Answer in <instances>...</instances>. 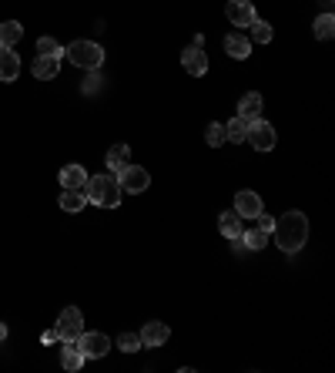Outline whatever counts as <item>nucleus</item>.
I'll return each mask as SVG.
<instances>
[{
	"instance_id": "nucleus-25",
	"label": "nucleus",
	"mask_w": 335,
	"mask_h": 373,
	"mask_svg": "<svg viewBox=\"0 0 335 373\" xmlns=\"http://www.w3.org/2000/svg\"><path fill=\"white\" fill-rule=\"evenodd\" d=\"M37 54H44V58H64V47L54 37H41L37 41Z\"/></svg>"
},
{
	"instance_id": "nucleus-23",
	"label": "nucleus",
	"mask_w": 335,
	"mask_h": 373,
	"mask_svg": "<svg viewBox=\"0 0 335 373\" xmlns=\"http://www.w3.org/2000/svg\"><path fill=\"white\" fill-rule=\"evenodd\" d=\"M272 37H275L272 24H268V20H259V17H255V20H252V41H255V44H268Z\"/></svg>"
},
{
	"instance_id": "nucleus-6",
	"label": "nucleus",
	"mask_w": 335,
	"mask_h": 373,
	"mask_svg": "<svg viewBox=\"0 0 335 373\" xmlns=\"http://www.w3.org/2000/svg\"><path fill=\"white\" fill-rule=\"evenodd\" d=\"M77 350L84 353V360H101L107 350H111V340H107L104 333H88V329H84V333L77 336Z\"/></svg>"
},
{
	"instance_id": "nucleus-29",
	"label": "nucleus",
	"mask_w": 335,
	"mask_h": 373,
	"mask_svg": "<svg viewBox=\"0 0 335 373\" xmlns=\"http://www.w3.org/2000/svg\"><path fill=\"white\" fill-rule=\"evenodd\" d=\"M255 222H259L261 233H272V225H275V218H272V216H265V212H259V216H255Z\"/></svg>"
},
{
	"instance_id": "nucleus-16",
	"label": "nucleus",
	"mask_w": 335,
	"mask_h": 373,
	"mask_svg": "<svg viewBox=\"0 0 335 373\" xmlns=\"http://www.w3.org/2000/svg\"><path fill=\"white\" fill-rule=\"evenodd\" d=\"M261 108H265L261 94L259 91H248L242 98V105H238V114H242V118H248V122H255V118H261Z\"/></svg>"
},
{
	"instance_id": "nucleus-7",
	"label": "nucleus",
	"mask_w": 335,
	"mask_h": 373,
	"mask_svg": "<svg viewBox=\"0 0 335 373\" xmlns=\"http://www.w3.org/2000/svg\"><path fill=\"white\" fill-rule=\"evenodd\" d=\"M245 141H252L259 152H272L275 148V128L268 122L255 118V122H248V135H245Z\"/></svg>"
},
{
	"instance_id": "nucleus-12",
	"label": "nucleus",
	"mask_w": 335,
	"mask_h": 373,
	"mask_svg": "<svg viewBox=\"0 0 335 373\" xmlns=\"http://www.w3.org/2000/svg\"><path fill=\"white\" fill-rule=\"evenodd\" d=\"M20 78V58L11 47H0V81H17Z\"/></svg>"
},
{
	"instance_id": "nucleus-1",
	"label": "nucleus",
	"mask_w": 335,
	"mask_h": 373,
	"mask_svg": "<svg viewBox=\"0 0 335 373\" xmlns=\"http://www.w3.org/2000/svg\"><path fill=\"white\" fill-rule=\"evenodd\" d=\"M272 235L282 252H299V249L305 246V239H308V218H305L299 209H292V212H285V216L272 225Z\"/></svg>"
},
{
	"instance_id": "nucleus-14",
	"label": "nucleus",
	"mask_w": 335,
	"mask_h": 373,
	"mask_svg": "<svg viewBox=\"0 0 335 373\" xmlns=\"http://www.w3.org/2000/svg\"><path fill=\"white\" fill-rule=\"evenodd\" d=\"M218 229H221V235H225V239H231V242H235V239H242V233H245L242 216H238L235 209H231V212H225V216L218 218Z\"/></svg>"
},
{
	"instance_id": "nucleus-17",
	"label": "nucleus",
	"mask_w": 335,
	"mask_h": 373,
	"mask_svg": "<svg viewBox=\"0 0 335 373\" xmlns=\"http://www.w3.org/2000/svg\"><path fill=\"white\" fill-rule=\"evenodd\" d=\"M225 51H228L235 61H245V58L252 54V41L242 37V34H228V37H225Z\"/></svg>"
},
{
	"instance_id": "nucleus-9",
	"label": "nucleus",
	"mask_w": 335,
	"mask_h": 373,
	"mask_svg": "<svg viewBox=\"0 0 335 373\" xmlns=\"http://www.w3.org/2000/svg\"><path fill=\"white\" fill-rule=\"evenodd\" d=\"M225 14L235 27H252V20H255V7H252V0H228V7H225Z\"/></svg>"
},
{
	"instance_id": "nucleus-26",
	"label": "nucleus",
	"mask_w": 335,
	"mask_h": 373,
	"mask_svg": "<svg viewBox=\"0 0 335 373\" xmlns=\"http://www.w3.org/2000/svg\"><path fill=\"white\" fill-rule=\"evenodd\" d=\"M265 242H268V233H261L259 225H255L252 233H242V246L245 249H261Z\"/></svg>"
},
{
	"instance_id": "nucleus-28",
	"label": "nucleus",
	"mask_w": 335,
	"mask_h": 373,
	"mask_svg": "<svg viewBox=\"0 0 335 373\" xmlns=\"http://www.w3.org/2000/svg\"><path fill=\"white\" fill-rule=\"evenodd\" d=\"M118 346H121L124 353H135V350H141V336H137V333H121V336H118Z\"/></svg>"
},
{
	"instance_id": "nucleus-22",
	"label": "nucleus",
	"mask_w": 335,
	"mask_h": 373,
	"mask_svg": "<svg viewBox=\"0 0 335 373\" xmlns=\"http://www.w3.org/2000/svg\"><path fill=\"white\" fill-rule=\"evenodd\" d=\"M225 135H228V141H235V145L245 141V135H248V118H242V114L231 118V122L225 124Z\"/></svg>"
},
{
	"instance_id": "nucleus-10",
	"label": "nucleus",
	"mask_w": 335,
	"mask_h": 373,
	"mask_svg": "<svg viewBox=\"0 0 335 373\" xmlns=\"http://www.w3.org/2000/svg\"><path fill=\"white\" fill-rule=\"evenodd\" d=\"M235 212H238L242 218H255L259 212H265V209H261V199H259V195L245 188V192H238V195H235Z\"/></svg>"
},
{
	"instance_id": "nucleus-24",
	"label": "nucleus",
	"mask_w": 335,
	"mask_h": 373,
	"mask_svg": "<svg viewBox=\"0 0 335 373\" xmlns=\"http://www.w3.org/2000/svg\"><path fill=\"white\" fill-rule=\"evenodd\" d=\"M312 31H315V37H319V41H329V37L335 34V17H332V14H322V17H315Z\"/></svg>"
},
{
	"instance_id": "nucleus-27",
	"label": "nucleus",
	"mask_w": 335,
	"mask_h": 373,
	"mask_svg": "<svg viewBox=\"0 0 335 373\" xmlns=\"http://www.w3.org/2000/svg\"><path fill=\"white\" fill-rule=\"evenodd\" d=\"M205 138H208V145H212V148L225 145V141H228V135H225V124L212 122V124H208V135H205Z\"/></svg>"
},
{
	"instance_id": "nucleus-19",
	"label": "nucleus",
	"mask_w": 335,
	"mask_h": 373,
	"mask_svg": "<svg viewBox=\"0 0 335 373\" xmlns=\"http://www.w3.org/2000/svg\"><path fill=\"white\" fill-rule=\"evenodd\" d=\"M61 185L64 188H84L88 185V171L81 169V165H67V169H61Z\"/></svg>"
},
{
	"instance_id": "nucleus-13",
	"label": "nucleus",
	"mask_w": 335,
	"mask_h": 373,
	"mask_svg": "<svg viewBox=\"0 0 335 373\" xmlns=\"http://www.w3.org/2000/svg\"><path fill=\"white\" fill-rule=\"evenodd\" d=\"M34 78L37 81H50L57 78V71H61V58H44V54H37V61L31 64Z\"/></svg>"
},
{
	"instance_id": "nucleus-3",
	"label": "nucleus",
	"mask_w": 335,
	"mask_h": 373,
	"mask_svg": "<svg viewBox=\"0 0 335 373\" xmlns=\"http://www.w3.org/2000/svg\"><path fill=\"white\" fill-rule=\"evenodd\" d=\"M64 58L71 64H77V67H84V71H97L104 64V51L94 41H74V44L64 47Z\"/></svg>"
},
{
	"instance_id": "nucleus-15",
	"label": "nucleus",
	"mask_w": 335,
	"mask_h": 373,
	"mask_svg": "<svg viewBox=\"0 0 335 373\" xmlns=\"http://www.w3.org/2000/svg\"><path fill=\"white\" fill-rule=\"evenodd\" d=\"M61 367L64 370H81L84 367V353L77 350V340H64V350H61Z\"/></svg>"
},
{
	"instance_id": "nucleus-5",
	"label": "nucleus",
	"mask_w": 335,
	"mask_h": 373,
	"mask_svg": "<svg viewBox=\"0 0 335 373\" xmlns=\"http://www.w3.org/2000/svg\"><path fill=\"white\" fill-rule=\"evenodd\" d=\"M57 336L61 340H77L81 333H84V316H81V310L77 306H67V310L57 316Z\"/></svg>"
},
{
	"instance_id": "nucleus-11",
	"label": "nucleus",
	"mask_w": 335,
	"mask_h": 373,
	"mask_svg": "<svg viewBox=\"0 0 335 373\" xmlns=\"http://www.w3.org/2000/svg\"><path fill=\"white\" fill-rule=\"evenodd\" d=\"M141 336V346H161V343H168V336H171V329H168V323H144V329L137 333Z\"/></svg>"
},
{
	"instance_id": "nucleus-30",
	"label": "nucleus",
	"mask_w": 335,
	"mask_h": 373,
	"mask_svg": "<svg viewBox=\"0 0 335 373\" xmlns=\"http://www.w3.org/2000/svg\"><path fill=\"white\" fill-rule=\"evenodd\" d=\"M41 340H44V343H54V340H61V336H57V329H47V333L41 336Z\"/></svg>"
},
{
	"instance_id": "nucleus-20",
	"label": "nucleus",
	"mask_w": 335,
	"mask_h": 373,
	"mask_svg": "<svg viewBox=\"0 0 335 373\" xmlns=\"http://www.w3.org/2000/svg\"><path fill=\"white\" fill-rule=\"evenodd\" d=\"M20 37H24V27H20L17 20H4V24H0V47L20 44Z\"/></svg>"
},
{
	"instance_id": "nucleus-8",
	"label": "nucleus",
	"mask_w": 335,
	"mask_h": 373,
	"mask_svg": "<svg viewBox=\"0 0 335 373\" xmlns=\"http://www.w3.org/2000/svg\"><path fill=\"white\" fill-rule=\"evenodd\" d=\"M182 64H184V71L195 74V78L208 74V54L201 51V44H191L188 51H182Z\"/></svg>"
},
{
	"instance_id": "nucleus-18",
	"label": "nucleus",
	"mask_w": 335,
	"mask_h": 373,
	"mask_svg": "<svg viewBox=\"0 0 335 373\" xmlns=\"http://www.w3.org/2000/svg\"><path fill=\"white\" fill-rule=\"evenodd\" d=\"M84 205H88L84 188H64V195H61V209H64V212H81Z\"/></svg>"
},
{
	"instance_id": "nucleus-31",
	"label": "nucleus",
	"mask_w": 335,
	"mask_h": 373,
	"mask_svg": "<svg viewBox=\"0 0 335 373\" xmlns=\"http://www.w3.org/2000/svg\"><path fill=\"white\" fill-rule=\"evenodd\" d=\"M7 340V327H4V323H0V343Z\"/></svg>"
},
{
	"instance_id": "nucleus-21",
	"label": "nucleus",
	"mask_w": 335,
	"mask_h": 373,
	"mask_svg": "<svg viewBox=\"0 0 335 373\" xmlns=\"http://www.w3.org/2000/svg\"><path fill=\"white\" fill-rule=\"evenodd\" d=\"M128 158H131V148H128V145H114V148L107 152V169L118 175V171L128 165Z\"/></svg>"
},
{
	"instance_id": "nucleus-2",
	"label": "nucleus",
	"mask_w": 335,
	"mask_h": 373,
	"mask_svg": "<svg viewBox=\"0 0 335 373\" xmlns=\"http://www.w3.org/2000/svg\"><path fill=\"white\" fill-rule=\"evenodd\" d=\"M84 195H88V202L97 205V209H118L124 192H121V185H118V175L107 171V175H94V178H88Z\"/></svg>"
},
{
	"instance_id": "nucleus-4",
	"label": "nucleus",
	"mask_w": 335,
	"mask_h": 373,
	"mask_svg": "<svg viewBox=\"0 0 335 373\" xmlns=\"http://www.w3.org/2000/svg\"><path fill=\"white\" fill-rule=\"evenodd\" d=\"M118 185H121V192L137 195V192H144V188L151 185V175H148V169H141V165H124L118 171Z\"/></svg>"
}]
</instances>
